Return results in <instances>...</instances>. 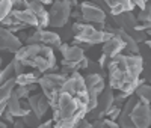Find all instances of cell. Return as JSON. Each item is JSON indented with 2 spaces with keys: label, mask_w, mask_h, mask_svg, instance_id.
I'll use <instances>...</instances> for the list:
<instances>
[{
  "label": "cell",
  "mask_w": 151,
  "mask_h": 128,
  "mask_svg": "<svg viewBox=\"0 0 151 128\" xmlns=\"http://www.w3.org/2000/svg\"><path fill=\"white\" fill-rule=\"evenodd\" d=\"M89 92L85 84V77L76 71L64 84L58 99L53 102V127L76 128L77 124L89 113Z\"/></svg>",
  "instance_id": "obj_1"
},
{
  "label": "cell",
  "mask_w": 151,
  "mask_h": 128,
  "mask_svg": "<svg viewBox=\"0 0 151 128\" xmlns=\"http://www.w3.org/2000/svg\"><path fill=\"white\" fill-rule=\"evenodd\" d=\"M109 87L132 97L144 79H139L144 72V59L141 54H119L109 63Z\"/></svg>",
  "instance_id": "obj_2"
},
{
  "label": "cell",
  "mask_w": 151,
  "mask_h": 128,
  "mask_svg": "<svg viewBox=\"0 0 151 128\" xmlns=\"http://www.w3.org/2000/svg\"><path fill=\"white\" fill-rule=\"evenodd\" d=\"M21 65L26 68L30 67L41 74L47 72H56V56L53 48H50L44 44H35V45H23L17 53L14 54Z\"/></svg>",
  "instance_id": "obj_3"
},
{
  "label": "cell",
  "mask_w": 151,
  "mask_h": 128,
  "mask_svg": "<svg viewBox=\"0 0 151 128\" xmlns=\"http://www.w3.org/2000/svg\"><path fill=\"white\" fill-rule=\"evenodd\" d=\"M71 32H73V36H74V44L97 45V44H104L113 38V33L106 32V30L100 32L94 27V24H86V23H82V21L73 23Z\"/></svg>",
  "instance_id": "obj_4"
},
{
  "label": "cell",
  "mask_w": 151,
  "mask_h": 128,
  "mask_svg": "<svg viewBox=\"0 0 151 128\" xmlns=\"http://www.w3.org/2000/svg\"><path fill=\"white\" fill-rule=\"evenodd\" d=\"M68 77L60 74V72H47V74H42L38 84L42 89V94L45 95V98L50 101V106L58 99L62 87L67 83Z\"/></svg>",
  "instance_id": "obj_5"
},
{
  "label": "cell",
  "mask_w": 151,
  "mask_h": 128,
  "mask_svg": "<svg viewBox=\"0 0 151 128\" xmlns=\"http://www.w3.org/2000/svg\"><path fill=\"white\" fill-rule=\"evenodd\" d=\"M73 5L70 0H60V2H55L50 6L48 11V18H50V26L56 29H60L68 23L71 18V12H73Z\"/></svg>",
  "instance_id": "obj_6"
},
{
  "label": "cell",
  "mask_w": 151,
  "mask_h": 128,
  "mask_svg": "<svg viewBox=\"0 0 151 128\" xmlns=\"http://www.w3.org/2000/svg\"><path fill=\"white\" fill-rule=\"evenodd\" d=\"M59 51L62 53V67H68L74 72L82 69V63L86 59L85 56V50L79 45H68V44H62Z\"/></svg>",
  "instance_id": "obj_7"
},
{
  "label": "cell",
  "mask_w": 151,
  "mask_h": 128,
  "mask_svg": "<svg viewBox=\"0 0 151 128\" xmlns=\"http://www.w3.org/2000/svg\"><path fill=\"white\" fill-rule=\"evenodd\" d=\"M80 12H82V20L86 24L94 23V26H95V24L106 23V12L97 3H89V2L82 3L80 5Z\"/></svg>",
  "instance_id": "obj_8"
},
{
  "label": "cell",
  "mask_w": 151,
  "mask_h": 128,
  "mask_svg": "<svg viewBox=\"0 0 151 128\" xmlns=\"http://www.w3.org/2000/svg\"><path fill=\"white\" fill-rule=\"evenodd\" d=\"M130 119L136 128H151V106L137 101L130 113Z\"/></svg>",
  "instance_id": "obj_9"
},
{
  "label": "cell",
  "mask_w": 151,
  "mask_h": 128,
  "mask_svg": "<svg viewBox=\"0 0 151 128\" xmlns=\"http://www.w3.org/2000/svg\"><path fill=\"white\" fill-rule=\"evenodd\" d=\"M21 47H23V42L20 41V38L0 26V51L15 54Z\"/></svg>",
  "instance_id": "obj_10"
},
{
  "label": "cell",
  "mask_w": 151,
  "mask_h": 128,
  "mask_svg": "<svg viewBox=\"0 0 151 128\" xmlns=\"http://www.w3.org/2000/svg\"><path fill=\"white\" fill-rule=\"evenodd\" d=\"M27 102L30 106L32 113L35 114V116H38L40 119H42L45 116L48 109H52V107H50V101L45 98L44 94H33V95H30Z\"/></svg>",
  "instance_id": "obj_11"
},
{
  "label": "cell",
  "mask_w": 151,
  "mask_h": 128,
  "mask_svg": "<svg viewBox=\"0 0 151 128\" xmlns=\"http://www.w3.org/2000/svg\"><path fill=\"white\" fill-rule=\"evenodd\" d=\"M109 8L110 17H118L125 12H133L134 11V3L132 0H107L106 2Z\"/></svg>",
  "instance_id": "obj_12"
},
{
  "label": "cell",
  "mask_w": 151,
  "mask_h": 128,
  "mask_svg": "<svg viewBox=\"0 0 151 128\" xmlns=\"http://www.w3.org/2000/svg\"><path fill=\"white\" fill-rule=\"evenodd\" d=\"M27 9L32 11L33 14L36 15L38 18V23H40V27L41 30H45L47 26H50V18H48V11L44 8V5L41 2H36V0H33V2H27Z\"/></svg>",
  "instance_id": "obj_13"
},
{
  "label": "cell",
  "mask_w": 151,
  "mask_h": 128,
  "mask_svg": "<svg viewBox=\"0 0 151 128\" xmlns=\"http://www.w3.org/2000/svg\"><path fill=\"white\" fill-rule=\"evenodd\" d=\"M125 50V44L119 36L113 35L112 39H109L107 42L103 44V54H106L109 59H113L119 54H122V51Z\"/></svg>",
  "instance_id": "obj_14"
},
{
  "label": "cell",
  "mask_w": 151,
  "mask_h": 128,
  "mask_svg": "<svg viewBox=\"0 0 151 128\" xmlns=\"http://www.w3.org/2000/svg\"><path fill=\"white\" fill-rule=\"evenodd\" d=\"M112 33L115 35V36H119L121 39L124 41L125 48H127V51H129V54H141V47H139V44H137V42L133 39V38L124 30V29H118V27H115Z\"/></svg>",
  "instance_id": "obj_15"
},
{
  "label": "cell",
  "mask_w": 151,
  "mask_h": 128,
  "mask_svg": "<svg viewBox=\"0 0 151 128\" xmlns=\"http://www.w3.org/2000/svg\"><path fill=\"white\" fill-rule=\"evenodd\" d=\"M113 23H115V27L118 29H134L137 24V18L133 12H125V14H121L118 17H112Z\"/></svg>",
  "instance_id": "obj_16"
},
{
  "label": "cell",
  "mask_w": 151,
  "mask_h": 128,
  "mask_svg": "<svg viewBox=\"0 0 151 128\" xmlns=\"http://www.w3.org/2000/svg\"><path fill=\"white\" fill-rule=\"evenodd\" d=\"M41 44L50 47V48H60L62 39L60 35L52 30H41Z\"/></svg>",
  "instance_id": "obj_17"
},
{
  "label": "cell",
  "mask_w": 151,
  "mask_h": 128,
  "mask_svg": "<svg viewBox=\"0 0 151 128\" xmlns=\"http://www.w3.org/2000/svg\"><path fill=\"white\" fill-rule=\"evenodd\" d=\"M41 72L38 71H32V72H24L18 77H15V82H17V86H32V84H36L41 79Z\"/></svg>",
  "instance_id": "obj_18"
},
{
  "label": "cell",
  "mask_w": 151,
  "mask_h": 128,
  "mask_svg": "<svg viewBox=\"0 0 151 128\" xmlns=\"http://www.w3.org/2000/svg\"><path fill=\"white\" fill-rule=\"evenodd\" d=\"M17 89V82L15 79H12L9 82H6L5 84H0V104H5L9 101V98L12 97V94Z\"/></svg>",
  "instance_id": "obj_19"
},
{
  "label": "cell",
  "mask_w": 151,
  "mask_h": 128,
  "mask_svg": "<svg viewBox=\"0 0 151 128\" xmlns=\"http://www.w3.org/2000/svg\"><path fill=\"white\" fill-rule=\"evenodd\" d=\"M134 95L141 102L151 106V84H141L136 89Z\"/></svg>",
  "instance_id": "obj_20"
},
{
  "label": "cell",
  "mask_w": 151,
  "mask_h": 128,
  "mask_svg": "<svg viewBox=\"0 0 151 128\" xmlns=\"http://www.w3.org/2000/svg\"><path fill=\"white\" fill-rule=\"evenodd\" d=\"M15 71H14V67H12V63H8V65L0 71V84H5L6 82L15 79Z\"/></svg>",
  "instance_id": "obj_21"
},
{
  "label": "cell",
  "mask_w": 151,
  "mask_h": 128,
  "mask_svg": "<svg viewBox=\"0 0 151 128\" xmlns=\"http://www.w3.org/2000/svg\"><path fill=\"white\" fill-rule=\"evenodd\" d=\"M125 32H127V33H129V35H130V36H132L139 45L145 44L147 39H148L147 32H139V30H136V29H125Z\"/></svg>",
  "instance_id": "obj_22"
},
{
  "label": "cell",
  "mask_w": 151,
  "mask_h": 128,
  "mask_svg": "<svg viewBox=\"0 0 151 128\" xmlns=\"http://www.w3.org/2000/svg\"><path fill=\"white\" fill-rule=\"evenodd\" d=\"M12 12V2L11 0H0V24L5 21V18Z\"/></svg>",
  "instance_id": "obj_23"
},
{
  "label": "cell",
  "mask_w": 151,
  "mask_h": 128,
  "mask_svg": "<svg viewBox=\"0 0 151 128\" xmlns=\"http://www.w3.org/2000/svg\"><path fill=\"white\" fill-rule=\"evenodd\" d=\"M36 89V84H32V86H17L15 89V94L20 99H29L30 97V92Z\"/></svg>",
  "instance_id": "obj_24"
},
{
  "label": "cell",
  "mask_w": 151,
  "mask_h": 128,
  "mask_svg": "<svg viewBox=\"0 0 151 128\" xmlns=\"http://www.w3.org/2000/svg\"><path fill=\"white\" fill-rule=\"evenodd\" d=\"M137 23H142V24H147V23H151V3H147V8L144 11H139L137 12Z\"/></svg>",
  "instance_id": "obj_25"
},
{
  "label": "cell",
  "mask_w": 151,
  "mask_h": 128,
  "mask_svg": "<svg viewBox=\"0 0 151 128\" xmlns=\"http://www.w3.org/2000/svg\"><path fill=\"white\" fill-rule=\"evenodd\" d=\"M23 119V122H24V125L26 127H29V128H36L38 125L41 124V119L38 118V116H35V114L30 112L29 114H26L24 118H21Z\"/></svg>",
  "instance_id": "obj_26"
},
{
  "label": "cell",
  "mask_w": 151,
  "mask_h": 128,
  "mask_svg": "<svg viewBox=\"0 0 151 128\" xmlns=\"http://www.w3.org/2000/svg\"><path fill=\"white\" fill-rule=\"evenodd\" d=\"M121 112H122V107H118V106L113 104V106L109 109V112L106 113V118H109V119H112V121H118L119 116H121Z\"/></svg>",
  "instance_id": "obj_27"
},
{
  "label": "cell",
  "mask_w": 151,
  "mask_h": 128,
  "mask_svg": "<svg viewBox=\"0 0 151 128\" xmlns=\"http://www.w3.org/2000/svg\"><path fill=\"white\" fill-rule=\"evenodd\" d=\"M35 44H41V29H36L26 39V45H35Z\"/></svg>",
  "instance_id": "obj_28"
},
{
  "label": "cell",
  "mask_w": 151,
  "mask_h": 128,
  "mask_svg": "<svg viewBox=\"0 0 151 128\" xmlns=\"http://www.w3.org/2000/svg\"><path fill=\"white\" fill-rule=\"evenodd\" d=\"M118 125H119V128H136L129 114H122V113H121V116L118 119Z\"/></svg>",
  "instance_id": "obj_29"
},
{
  "label": "cell",
  "mask_w": 151,
  "mask_h": 128,
  "mask_svg": "<svg viewBox=\"0 0 151 128\" xmlns=\"http://www.w3.org/2000/svg\"><path fill=\"white\" fill-rule=\"evenodd\" d=\"M11 63H12V67H14V71H15V75H17V77L21 75V74H24V67L21 65L17 59H12Z\"/></svg>",
  "instance_id": "obj_30"
},
{
  "label": "cell",
  "mask_w": 151,
  "mask_h": 128,
  "mask_svg": "<svg viewBox=\"0 0 151 128\" xmlns=\"http://www.w3.org/2000/svg\"><path fill=\"white\" fill-rule=\"evenodd\" d=\"M110 60H112V59H109L106 54L101 53V56H100V59H98V65H100V68H101V69H107Z\"/></svg>",
  "instance_id": "obj_31"
},
{
  "label": "cell",
  "mask_w": 151,
  "mask_h": 128,
  "mask_svg": "<svg viewBox=\"0 0 151 128\" xmlns=\"http://www.w3.org/2000/svg\"><path fill=\"white\" fill-rule=\"evenodd\" d=\"M103 127L104 128H119V125H118L116 121H112L109 118H104L103 119Z\"/></svg>",
  "instance_id": "obj_32"
},
{
  "label": "cell",
  "mask_w": 151,
  "mask_h": 128,
  "mask_svg": "<svg viewBox=\"0 0 151 128\" xmlns=\"http://www.w3.org/2000/svg\"><path fill=\"white\" fill-rule=\"evenodd\" d=\"M15 119H17V118H14V116H12V114H11V113H9L8 110H6V112H5V114H3V116H2V119H0V121H3V122H6L8 125H9V124H12V125H14Z\"/></svg>",
  "instance_id": "obj_33"
},
{
  "label": "cell",
  "mask_w": 151,
  "mask_h": 128,
  "mask_svg": "<svg viewBox=\"0 0 151 128\" xmlns=\"http://www.w3.org/2000/svg\"><path fill=\"white\" fill-rule=\"evenodd\" d=\"M76 128H94V127H92V122H91V121H88V119L85 118V119H82V121L77 124V127H76Z\"/></svg>",
  "instance_id": "obj_34"
},
{
  "label": "cell",
  "mask_w": 151,
  "mask_h": 128,
  "mask_svg": "<svg viewBox=\"0 0 151 128\" xmlns=\"http://www.w3.org/2000/svg\"><path fill=\"white\" fill-rule=\"evenodd\" d=\"M53 127V119H47L45 122H41L36 128H52Z\"/></svg>",
  "instance_id": "obj_35"
},
{
  "label": "cell",
  "mask_w": 151,
  "mask_h": 128,
  "mask_svg": "<svg viewBox=\"0 0 151 128\" xmlns=\"http://www.w3.org/2000/svg\"><path fill=\"white\" fill-rule=\"evenodd\" d=\"M134 8H139V11H144L147 8V2H142V0H134Z\"/></svg>",
  "instance_id": "obj_36"
},
{
  "label": "cell",
  "mask_w": 151,
  "mask_h": 128,
  "mask_svg": "<svg viewBox=\"0 0 151 128\" xmlns=\"http://www.w3.org/2000/svg\"><path fill=\"white\" fill-rule=\"evenodd\" d=\"M14 128H24L26 125H24V122H23V119L21 118H18V119H15V122H14V125H12Z\"/></svg>",
  "instance_id": "obj_37"
},
{
  "label": "cell",
  "mask_w": 151,
  "mask_h": 128,
  "mask_svg": "<svg viewBox=\"0 0 151 128\" xmlns=\"http://www.w3.org/2000/svg\"><path fill=\"white\" fill-rule=\"evenodd\" d=\"M8 110V104L5 102V104H0V119H2V116L5 114V112Z\"/></svg>",
  "instance_id": "obj_38"
},
{
  "label": "cell",
  "mask_w": 151,
  "mask_h": 128,
  "mask_svg": "<svg viewBox=\"0 0 151 128\" xmlns=\"http://www.w3.org/2000/svg\"><path fill=\"white\" fill-rule=\"evenodd\" d=\"M145 45H147V48L151 51V38H148V39H147V42H145Z\"/></svg>",
  "instance_id": "obj_39"
},
{
  "label": "cell",
  "mask_w": 151,
  "mask_h": 128,
  "mask_svg": "<svg viewBox=\"0 0 151 128\" xmlns=\"http://www.w3.org/2000/svg\"><path fill=\"white\" fill-rule=\"evenodd\" d=\"M0 128H9V127H8V124H6V122L0 121Z\"/></svg>",
  "instance_id": "obj_40"
},
{
  "label": "cell",
  "mask_w": 151,
  "mask_h": 128,
  "mask_svg": "<svg viewBox=\"0 0 151 128\" xmlns=\"http://www.w3.org/2000/svg\"><path fill=\"white\" fill-rule=\"evenodd\" d=\"M147 35L151 36V23H150V27H148V30H147Z\"/></svg>",
  "instance_id": "obj_41"
},
{
  "label": "cell",
  "mask_w": 151,
  "mask_h": 128,
  "mask_svg": "<svg viewBox=\"0 0 151 128\" xmlns=\"http://www.w3.org/2000/svg\"><path fill=\"white\" fill-rule=\"evenodd\" d=\"M2 65H3V60H2V56H0V71L3 69V68H2Z\"/></svg>",
  "instance_id": "obj_42"
},
{
  "label": "cell",
  "mask_w": 151,
  "mask_h": 128,
  "mask_svg": "<svg viewBox=\"0 0 151 128\" xmlns=\"http://www.w3.org/2000/svg\"><path fill=\"white\" fill-rule=\"evenodd\" d=\"M148 82H150V83H151V71H150V80H148Z\"/></svg>",
  "instance_id": "obj_43"
}]
</instances>
